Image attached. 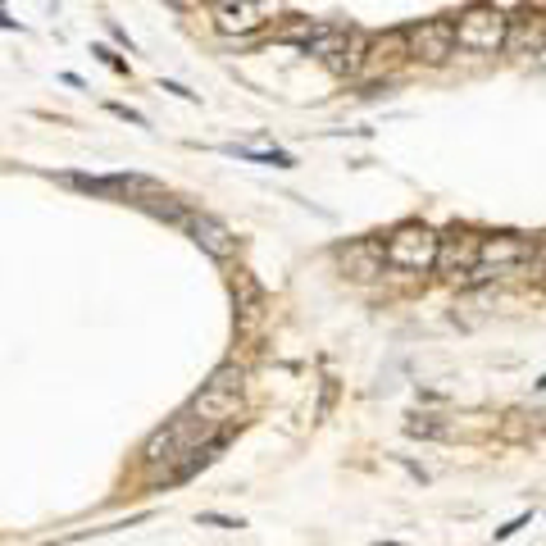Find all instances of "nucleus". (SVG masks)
I'll return each instance as SVG.
<instances>
[{
  "label": "nucleus",
  "instance_id": "20e7f679",
  "mask_svg": "<svg viewBox=\"0 0 546 546\" xmlns=\"http://www.w3.org/2000/svg\"><path fill=\"white\" fill-rule=\"evenodd\" d=\"M405 55L424 59V64H446L456 55V23L451 19H419L405 27Z\"/></svg>",
  "mask_w": 546,
  "mask_h": 546
},
{
  "label": "nucleus",
  "instance_id": "ddd939ff",
  "mask_svg": "<svg viewBox=\"0 0 546 546\" xmlns=\"http://www.w3.org/2000/svg\"><path fill=\"white\" fill-rule=\"evenodd\" d=\"M201 524H210V528H242V519H228V515H214V510H205V515H201Z\"/></svg>",
  "mask_w": 546,
  "mask_h": 546
},
{
  "label": "nucleus",
  "instance_id": "f257e3e1",
  "mask_svg": "<svg viewBox=\"0 0 546 546\" xmlns=\"http://www.w3.org/2000/svg\"><path fill=\"white\" fill-rule=\"evenodd\" d=\"M437 246L442 237L424 223H401L382 237V255H388L392 269H405V273H424V269H437Z\"/></svg>",
  "mask_w": 546,
  "mask_h": 546
},
{
  "label": "nucleus",
  "instance_id": "1a4fd4ad",
  "mask_svg": "<svg viewBox=\"0 0 546 546\" xmlns=\"http://www.w3.org/2000/svg\"><path fill=\"white\" fill-rule=\"evenodd\" d=\"M59 182H69L82 196H101V201H119V187H114V173L105 178H91V173H59Z\"/></svg>",
  "mask_w": 546,
  "mask_h": 546
},
{
  "label": "nucleus",
  "instance_id": "6e6552de",
  "mask_svg": "<svg viewBox=\"0 0 546 546\" xmlns=\"http://www.w3.org/2000/svg\"><path fill=\"white\" fill-rule=\"evenodd\" d=\"M342 265L356 278H378L382 265H388V255H382V242H356V246H346Z\"/></svg>",
  "mask_w": 546,
  "mask_h": 546
},
{
  "label": "nucleus",
  "instance_id": "f03ea898",
  "mask_svg": "<svg viewBox=\"0 0 546 546\" xmlns=\"http://www.w3.org/2000/svg\"><path fill=\"white\" fill-rule=\"evenodd\" d=\"M505 32H510V19L492 5H469L460 19H456V50H469V55H492V50H505Z\"/></svg>",
  "mask_w": 546,
  "mask_h": 546
},
{
  "label": "nucleus",
  "instance_id": "4468645a",
  "mask_svg": "<svg viewBox=\"0 0 546 546\" xmlns=\"http://www.w3.org/2000/svg\"><path fill=\"white\" fill-rule=\"evenodd\" d=\"M528 524H533V515H519V519H510L505 528H496V542H505V537H515V533H519V528H528Z\"/></svg>",
  "mask_w": 546,
  "mask_h": 546
},
{
  "label": "nucleus",
  "instance_id": "f3484780",
  "mask_svg": "<svg viewBox=\"0 0 546 546\" xmlns=\"http://www.w3.org/2000/svg\"><path fill=\"white\" fill-rule=\"evenodd\" d=\"M165 91H173V96H182V101H196V91H187V87H178V82H159Z\"/></svg>",
  "mask_w": 546,
  "mask_h": 546
},
{
  "label": "nucleus",
  "instance_id": "0eeeda50",
  "mask_svg": "<svg viewBox=\"0 0 546 546\" xmlns=\"http://www.w3.org/2000/svg\"><path fill=\"white\" fill-rule=\"evenodd\" d=\"M187 410H196L201 419H210V424H223V419H233V414H237V392H223V388H210V382H205V388L187 401Z\"/></svg>",
  "mask_w": 546,
  "mask_h": 546
},
{
  "label": "nucleus",
  "instance_id": "9b49d317",
  "mask_svg": "<svg viewBox=\"0 0 546 546\" xmlns=\"http://www.w3.org/2000/svg\"><path fill=\"white\" fill-rule=\"evenodd\" d=\"M210 388H223V392H242V369L237 365H223L210 373Z\"/></svg>",
  "mask_w": 546,
  "mask_h": 546
},
{
  "label": "nucleus",
  "instance_id": "9d476101",
  "mask_svg": "<svg viewBox=\"0 0 546 546\" xmlns=\"http://www.w3.org/2000/svg\"><path fill=\"white\" fill-rule=\"evenodd\" d=\"M228 155H237V159H255V165H273V169H292L296 159L287 155V150H250V146H228Z\"/></svg>",
  "mask_w": 546,
  "mask_h": 546
},
{
  "label": "nucleus",
  "instance_id": "a211bd4d",
  "mask_svg": "<svg viewBox=\"0 0 546 546\" xmlns=\"http://www.w3.org/2000/svg\"><path fill=\"white\" fill-rule=\"evenodd\" d=\"M533 388H537V392H546V373H542V378H537V382H533Z\"/></svg>",
  "mask_w": 546,
  "mask_h": 546
},
{
  "label": "nucleus",
  "instance_id": "7ed1b4c3",
  "mask_svg": "<svg viewBox=\"0 0 546 546\" xmlns=\"http://www.w3.org/2000/svg\"><path fill=\"white\" fill-rule=\"evenodd\" d=\"M533 255V242L524 233H492L483 237V250H478V269L469 273V282H488V278H501L510 269H519Z\"/></svg>",
  "mask_w": 546,
  "mask_h": 546
},
{
  "label": "nucleus",
  "instance_id": "dca6fc26",
  "mask_svg": "<svg viewBox=\"0 0 546 546\" xmlns=\"http://www.w3.org/2000/svg\"><path fill=\"white\" fill-rule=\"evenodd\" d=\"M110 114H119V119H127V123H137V127H146V114H137V110H127V105H110Z\"/></svg>",
  "mask_w": 546,
  "mask_h": 546
},
{
  "label": "nucleus",
  "instance_id": "f8f14e48",
  "mask_svg": "<svg viewBox=\"0 0 546 546\" xmlns=\"http://www.w3.org/2000/svg\"><path fill=\"white\" fill-rule=\"evenodd\" d=\"M405 433H410V437H442V428L428 424V414H414V419L405 424Z\"/></svg>",
  "mask_w": 546,
  "mask_h": 546
},
{
  "label": "nucleus",
  "instance_id": "6ab92c4d",
  "mask_svg": "<svg viewBox=\"0 0 546 546\" xmlns=\"http://www.w3.org/2000/svg\"><path fill=\"white\" fill-rule=\"evenodd\" d=\"M542 55H546V46H542Z\"/></svg>",
  "mask_w": 546,
  "mask_h": 546
},
{
  "label": "nucleus",
  "instance_id": "2eb2a0df",
  "mask_svg": "<svg viewBox=\"0 0 546 546\" xmlns=\"http://www.w3.org/2000/svg\"><path fill=\"white\" fill-rule=\"evenodd\" d=\"M91 55H101V59L110 64V69H119V73H127V64H123V59H119V55H114L110 46H91Z\"/></svg>",
  "mask_w": 546,
  "mask_h": 546
},
{
  "label": "nucleus",
  "instance_id": "423d86ee",
  "mask_svg": "<svg viewBox=\"0 0 546 546\" xmlns=\"http://www.w3.org/2000/svg\"><path fill=\"white\" fill-rule=\"evenodd\" d=\"M478 250H483V233H469V228H456V233H446L442 246H437V269L442 273H473L478 269Z\"/></svg>",
  "mask_w": 546,
  "mask_h": 546
},
{
  "label": "nucleus",
  "instance_id": "39448f33",
  "mask_svg": "<svg viewBox=\"0 0 546 546\" xmlns=\"http://www.w3.org/2000/svg\"><path fill=\"white\" fill-rule=\"evenodd\" d=\"M182 233L196 242V246L210 255V260H233V255H237V237L223 228L214 214H205V210H191V214L182 219Z\"/></svg>",
  "mask_w": 546,
  "mask_h": 546
}]
</instances>
